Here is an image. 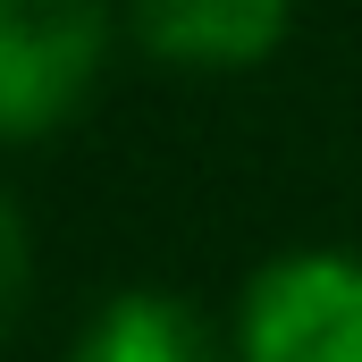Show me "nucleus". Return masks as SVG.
<instances>
[{
  "label": "nucleus",
  "instance_id": "obj_1",
  "mask_svg": "<svg viewBox=\"0 0 362 362\" xmlns=\"http://www.w3.org/2000/svg\"><path fill=\"white\" fill-rule=\"evenodd\" d=\"M101 59H110V0H0V144L68 127Z\"/></svg>",
  "mask_w": 362,
  "mask_h": 362
},
{
  "label": "nucleus",
  "instance_id": "obj_2",
  "mask_svg": "<svg viewBox=\"0 0 362 362\" xmlns=\"http://www.w3.org/2000/svg\"><path fill=\"white\" fill-rule=\"evenodd\" d=\"M236 362H362V253H278L236 303Z\"/></svg>",
  "mask_w": 362,
  "mask_h": 362
},
{
  "label": "nucleus",
  "instance_id": "obj_3",
  "mask_svg": "<svg viewBox=\"0 0 362 362\" xmlns=\"http://www.w3.org/2000/svg\"><path fill=\"white\" fill-rule=\"evenodd\" d=\"M295 0H127V34L194 76H228V68H262L286 42Z\"/></svg>",
  "mask_w": 362,
  "mask_h": 362
},
{
  "label": "nucleus",
  "instance_id": "obj_4",
  "mask_svg": "<svg viewBox=\"0 0 362 362\" xmlns=\"http://www.w3.org/2000/svg\"><path fill=\"white\" fill-rule=\"evenodd\" d=\"M68 362H228V346L211 337V320L169 295V286H118L85 329Z\"/></svg>",
  "mask_w": 362,
  "mask_h": 362
},
{
  "label": "nucleus",
  "instance_id": "obj_5",
  "mask_svg": "<svg viewBox=\"0 0 362 362\" xmlns=\"http://www.w3.org/2000/svg\"><path fill=\"white\" fill-rule=\"evenodd\" d=\"M25 286H34V236H25V211L0 194V337L25 312Z\"/></svg>",
  "mask_w": 362,
  "mask_h": 362
}]
</instances>
